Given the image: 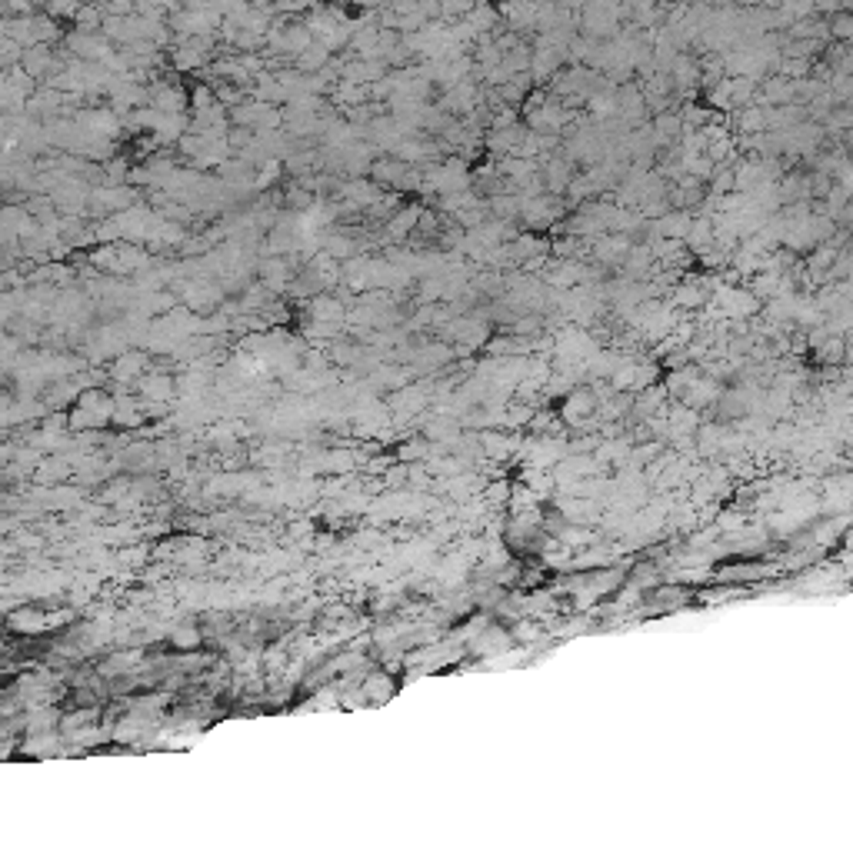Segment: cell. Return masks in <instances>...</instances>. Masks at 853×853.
<instances>
[{
    "label": "cell",
    "instance_id": "6da1fadb",
    "mask_svg": "<svg viewBox=\"0 0 853 853\" xmlns=\"http://www.w3.org/2000/svg\"><path fill=\"white\" fill-rule=\"evenodd\" d=\"M596 410H600L596 391H586V387H574V391L567 393V400H564V407H560V413H557V420L570 423V427H584L586 417H594Z\"/></svg>",
    "mask_w": 853,
    "mask_h": 853
},
{
    "label": "cell",
    "instance_id": "7a4b0ae2",
    "mask_svg": "<svg viewBox=\"0 0 853 853\" xmlns=\"http://www.w3.org/2000/svg\"><path fill=\"white\" fill-rule=\"evenodd\" d=\"M677 297H673V304L677 307H700L703 300H707V290H703V284H683V287L673 290Z\"/></svg>",
    "mask_w": 853,
    "mask_h": 853
},
{
    "label": "cell",
    "instance_id": "3957f363",
    "mask_svg": "<svg viewBox=\"0 0 853 853\" xmlns=\"http://www.w3.org/2000/svg\"><path fill=\"white\" fill-rule=\"evenodd\" d=\"M413 224H420V210H417V207H407L403 214H397L391 220V237H407Z\"/></svg>",
    "mask_w": 853,
    "mask_h": 853
},
{
    "label": "cell",
    "instance_id": "277c9868",
    "mask_svg": "<svg viewBox=\"0 0 853 853\" xmlns=\"http://www.w3.org/2000/svg\"><path fill=\"white\" fill-rule=\"evenodd\" d=\"M833 33H837V37H843V41L850 37V17H847V14H840V17L833 21Z\"/></svg>",
    "mask_w": 853,
    "mask_h": 853
}]
</instances>
